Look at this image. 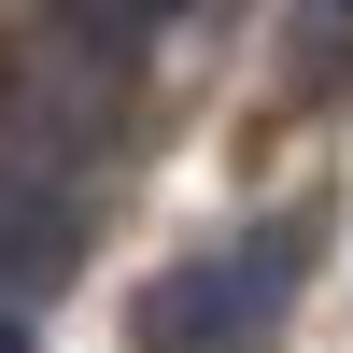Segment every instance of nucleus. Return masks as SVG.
Wrapping results in <instances>:
<instances>
[{"label":"nucleus","instance_id":"obj_1","mask_svg":"<svg viewBox=\"0 0 353 353\" xmlns=\"http://www.w3.org/2000/svg\"><path fill=\"white\" fill-rule=\"evenodd\" d=\"M297 269H311L297 226H241L226 254H184V269L141 297V353H269Z\"/></svg>","mask_w":353,"mask_h":353},{"label":"nucleus","instance_id":"obj_2","mask_svg":"<svg viewBox=\"0 0 353 353\" xmlns=\"http://www.w3.org/2000/svg\"><path fill=\"white\" fill-rule=\"evenodd\" d=\"M283 85L297 99H353V0H297L283 14Z\"/></svg>","mask_w":353,"mask_h":353},{"label":"nucleus","instance_id":"obj_3","mask_svg":"<svg viewBox=\"0 0 353 353\" xmlns=\"http://www.w3.org/2000/svg\"><path fill=\"white\" fill-rule=\"evenodd\" d=\"M0 353H28V311H0Z\"/></svg>","mask_w":353,"mask_h":353}]
</instances>
